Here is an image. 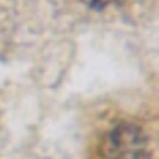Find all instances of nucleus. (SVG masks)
Wrapping results in <instances>:
<instances>
[{"label": "nucleus", "instance_id": "2", "mask_svg": "<svg viewBox=\"0 0 159 159\" xmlns=\"http://www.w3.org/2000/svg\"><path fill=\"white\" fill-rule=\"evenodd\" d=\"M83 2L91 7L92 10H105L108 7H118V5H123L126 0H83Z\"/></svg>", "mask_w": 159, "mask_h": 159}, {"label": "nucleus", "instance_id": "1", "mask_svg": "<svg viewBox=\"0 0 159 159\" xmlns=\"http://www.w3.org/2000/svg\"><path fill=\"white\" fill-rule=\"evenodd\" d=\"M102 154L105 159H150L151 140L140 126L121 123L102 142Z\"/></svg>", "mask_w": 159, "mask_h": 159}]
</instances>
